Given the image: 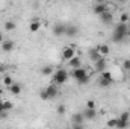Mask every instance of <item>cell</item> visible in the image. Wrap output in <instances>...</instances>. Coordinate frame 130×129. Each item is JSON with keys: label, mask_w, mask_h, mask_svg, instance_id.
Masks as SVG:
<instances>
[{"label": "cell", "mask_w": 130, "mask_h": 129, "mask_svg": "<svg viewBox=\"0 0 130 129\" xmlns=\"http://www.w3.org/2000/svg\"><path fill=\"white\" fill-rule=\"evenodd\" d=\"M127 35H129V24L127 23H118L117 28L113 29V33H112V41L113 43H123Z\"/></svg>", "instance_id": "6da1fadb"}, {"label": "cell", "mask_w": 130, "mask_h": 129, "mask_svg": "<svg viewBox=\"0 0 130 129\" xmlns=\"http://www.w3.org/2000/svg\"><path fill=\"white\" fill-rule=\"evenodd\" d=\"M73 78L80 84V85H85L89 82V74L85 68L82 67H77V68H73Z\"/></svg>", "instance_id": "7a4b0ae2"}, {"label": "cell", "mask_w": 130, "mask_h": 129, "mask_svg": "<svg viewBox=\"0 0 130 129\" xmlns=\"http://www.w3.org/2000/svg\"><path fill=\"white\" fill-rule=\"evenodd\" d=\"M52 78H53V84H56V85H64L65 82L68 81V73H67L65 68H58V70L52 74Z\"/></svg>", "instance_id": "3957f363"}, {"label": "cell", "mask_w": 130, "mask_h": 129, "mask_svg": "<svg viewBox=\"0 0 130 129\" xmlns=\"http://www.w3.org/2000/svg\"><path fill=\"white\" fill-rule=\"evenodd\" d=\"M73 56H76V49H74V46H70V47H65L64 50H62V59L64 61H70Z\"/></svg>", "instance_id": "277c9868"}, {"label": "cell", "mask_w": 130, "mask_h": 129, "mask_svg": "<svg viewBox=\"0 0 130 129\" xmlns=\"http://www.w3.org/2000/svg\"><path fill=\"white\" fill-rule=\"evenodd\" d=\"M65 31H67V24H64V23H58L53 26V35H56V36L65 35Z\"/></svg>", "instance_id": "5b68a950"}, {"label": "cell", "mask_w": 130, "mask_h": 129, "mask_svg": "<svg viewBox=\"0 0 130 129\" xmlns=\"http://www.w3.org/2000/svg\"><path fill=\"white\" fill-rule=\"evenodd\" d=\"M100 20H101V23H104V24H110L112 20H113V15H112L110 11H104L103 14H100Z\"/></svg>", "instance_id": "8992f818"}, {"label": "cell", "mask_w": 130, "mask_h": 129, "mask_svg": "<svg viewBox=\"0 0 130 129\" xmlns=\"http://www.w3.org/2000/svg\"><path fill=\"white\" fill-rule=\"evenodd\" d=\"M45 93H47L48 99H53V97H56V96H58V85H56V84H52V85H48V87L45 88Z\"/></svg>", "instance_id": "52a82bcc"}, {"label": "cell", "mask_w": 130, "mask_h": 129, "mask_svg": "<svg viewBox=\"0 0 130 129\" xmlns=\"http://www.w3.org/2000/svg\"><path fill=\"white\" fill-rule=\"evenodd\" d=\"M83 120H85L83 114H74V115H73V125H74L76 128H82V126H83Z\"/></svg>", "instance_id": "ba28073f"}, {"label": "cell", "mask_w": 130, "mask_h": 129, "mask_svg": "<svg viewBox=\"0 0 130 129\" xmlns=\"http://www.w3.org/2000/svg\"><path fill=\"white\" fill-rule=\"evenodd\" d=\"M83 117L86 120H94L97 117V112H95V108H86L85 112H83Z\"/></svg>", "instance_id": "9c48e42d"}, {"label": "cell", "mask_w": 130, "mask_h": 129, "mask_svg": "<svg viewBox=\"0 0 130 129\" xmlns=\"http://www.w3.org/2000/svg\"><path fill=\"white\" fill-rule=\"evenodd\" d=\"M106 65H107V64H106V59H104V56H101L100 59H97V61H95V70L101 73L103 70H106Z\"/></svg>", "instance_id": "30bf717a"}, {"label": "cell", "mask_w": 130, "mask_h": 129, "mask_svg": "<svg viewBox=\"0 0 130 129\" xmlns=\"http://www.w3.org/2000/svg\"><path fill=\"white\" fill-rule=\"evenodd\" d=\"M12 49H14V41H11V40L2 41V50L3 52H11Z\"/></svg>", "instance_id": "8fae6325"}, {"label": "cell", "mask_w": 130, "mask_h": 129, "mask_svg": "<svg viewBox=\"0 0 130 129\" xmlns=\"http://www.w3.org/2000/svg\"><path fill=\"white\" fill-rule=\"evenodd\" d=\"M68 65L71 67V68H77V67H82V62H80V58L76 55V56H73L70 61H68Z\"/></svg>", "instance_id": "7c38bea8"}, {"label": "cell", "mask_w": 130, "mask_h": 129, "mask_svg": "<svg viewBox=\"0 0 130 129\" xmlns=\"http://www.w3.org/2000/svg\"><path fill=\"white\" fill-rule=\"evenodd\" d=\"M39 29H41V21H39L38 18L32 20V23H30V26H29V31H30V32H38Z\"/></svg>", "instance_id": "4fadbf2b"}, {"label": "cell", "mask_w": 130, "mask_h": 129, "mask_svg": "<svg viewBox=\"0 0 130 129\" xmlns=\"http://www.w3.org/2000/svg\"><path fill=\"white\" fill-rule=\"evenodd\" d=\"M104 11H107V6H106L104 3H97V5L94 6V12H95L97 15H100V14H103Z\"/></svg>", "instance_id": "5bb4252c"}, {"label": "cell", "mask_w": 130, "mask_h": 129, "mask_svg": "<svg viewBox=\"0 0 130 129\" xmlns=\"http://www.w3.org/2000/svg\"><path fill=\"white\" fill-rule=\"evenodd\" d=\"M77 33H79V29L76 26H67V31H65L67 36H76Z\"/></svg>", "instance_id": "9a60e30c"}, {"label": "cell", "mask_w": 130, "mask_h": 129, "mask_svg": "<svg viewBox=\"0 0 130 129\" xmlns=\"http://www.w3.org/2000/svg\"><path fill=\"white\" fill-rule=\"evenodd\" d=\"M9 91H11L12 94L18 96V94L21 93V85H20V84H12V85H9Z\"/></svg>", "instance_id": "2e32d148"}, {"label": "cell", "mask_w": 130, "mask_h": 129, "mask_svg": "<svg viewBox=\"0 0 130 129\" xmlns=\"http://www.w3.org/2000/svg\"><path fill=\"white\" fill-rule=\"evenodd\" d=\"M101 56H103V55H101V53L98 52L97 49H91V50H89V58H91V59H92L94 62H95L97 59H100Z\"/></svg>", "instance_id": "e0dca14e"}, {"label": "cell", "mask_w": 130, "mask_h": 129, "mask_svg": "<svg viewBox=\"0 0 130 129\" xmlns=\"http://www.w3.org/2000/svg\"><path fill=\"white\" fill-rule=\"evenodd\" d=\"M112 84H113V81H107V79H104V78H100V79H98V85L103 87V88H107V87H110Z\"/></svg>", "instance_id": "ac0fdd59"}, {"label": "cell", "mask_w": 130, "mask_h": 129, "mask_svg": "<svg viewBox=\"0 0 130 129\" xmlns=\"http://www.w3.org/2000/svg\"><path fill=\"white\" fill-rule=\"evenodd\" d=\"M95 49H97V50L101 53V55H103V56H106V55L109 53V47H107L106 44H101V46H98V47H95Z\"/></svg>", "instance_id": "d6986e66"}, {"label": "cell", "mask_w": 130, "mask_h": 129, "mask_svg": "<svg viewBox=\"0 0 130 129\" xmlns=\"http://www.w3.org/2000/svg\"><path fill=\"white\" fill-rule=\"evenodd\" d=\"M41 71H42V74H44V76H50V74H53V68H52V67H48V65H47V67H44Z\"/></svg>", "instance_id": "ffe728a7"}, {"label": "cell", "mask_w": 130, "mask_h": 129, "mask_svg": "<svg viewBox=\"0 0 130 129\" xmlns=\"http://www.w3.org/2000/svg\"><path fill=\"white\" fill-rule=\"evenodd\" d=\"M130 20V15L127 12H124V14H121V17H120V23H129Z\"/></svg>", "instance_id": "44dd1931"}, {"label": "cell", "mask_w": 130, "mask_h": 129, "mask_svg": "<svg viewBox=\"0 0 130 129\" xmlns=\"http://www.w3.org/2000/svg\"><path fill=\"white\" fill-rule=\"evenodd\" d=\"M15 28H17V26H15V23H12V21H6V23H5V29H6V31H14Z\"/></svg>", "instance_id": "7402d4cb"}, {"label": "cell", "mask_w": 130, "mask_h": 129, "mask_svg": "<svg viewBox=\"0 0 130 129\" xmlns=\"http://www.w3.org/2000/svg\"><path fill=\"white\" fill-rule=\"evenodd\" d=\"M129 117H130V112H121L118 119L123 120V122H127V123H129Z\"/></svg>", "instance_id": "603a6c76"}, {"label": "cell", "mask_w": 130, "mask_h": 129, "mask_svg": "<svg viewBox=\"0 0 130 129\" xmlns=\"http://www.w3.org/2000/svg\"><path fill=\"white\" fill-rule=\"evenodd\" d=\"M3 84H5V85H8V87H9V85H12V84H14V82H12V78H11V76H8V74H6V76H3Z\"/></svg>", "instance_id": "cb8c5ba5"}, {"label": "cell", "mask_w": 130, "mask_h": 129, "mask_svg": "<svg viewBox=\"0 0 130 129\" xmlns=\"http://www.w3.org/2000/svg\"><path fill=\"white\" fill-rule=\"evenodd\" d=\"M3 105H5V109H6V111H11V109L14 108V103H12V102H9V100H5V102H3Z\"/></svg>", "instance_id": "d4e9b609"}, {"label": "cell", "mask_w": 130, "mask_h": 129, "mask_svg": "<svg viewBox=\"0 0 130 129\" xmlns=\"http://www.w3.org/2000/svg\"><path fill=\"white\" fill-rule=\"evenodd\" d=\"M117 122H118V117H117V119H110L106 125H107L109 128H117Z\"/></svg>", "instance_id": "484cf974"}, {"label": "cell", "mask_w": 130, "mask_h": 129, "mask_svg": "<svg viewBox=\"0 0 130 129\" xmlns=\"http://www.w3.org/2000/svg\"><path fill=\"white\" fill-rule=\"evenodd\" d=\"M127 126H129L127 122H123V120L118 119V122H117V128H127Z\"/></svg>", "instance_id": "4316f807"}, {"label": "cell", "mask_w": 130, "mask_h": 129, "mask_svg": "<svg viewBox=\"0 0 130 129\" xmlns=\"http://www.w3.org/2000/svg\"><path fill=\"white\" fill-rule=\"evenodd\" d=\"M56 111H58V114H59V115H62V114H65V111H67V108H65V105H59Z\"/></svg>", "instance_id": "83f0119b"}, {"label": "cell", "mask_w": 130, "mask_h": 129, "mask_svg": "<svg viewBox=\"0 0 130 129\" xmlns=\"http://www.w3.org/2000/svg\"><path fill=\"white\" fill-rule=\"evenodd\" d=\"M123 68H124V70H127V71L130 70V59H126V61L123 62Z\"/></svg>", "instance_id": "f1b7e54d"}, {"label": "cell", "mask_w": 130, "mask_h": 129, "mask_svg": "<svg viewBox=\"0 0 130 129\" xmlns=\"http://www.w3.org/2000/svg\"><path fill=\"white\" fill-rule=\"evenodd\" d=\"M86 108H95V102L94 100H88L86 102Z\"/></svg>", "instance_id": "f546056e"}, {"label": "cell", "mask_w": 130, "mask_h": 129, "mask_svg": "<svg viewBox=\"0 0 130 129\" xmlns=\"http://www.w3.org/2000/svg\"><path fill=\"white\" fill-rule=\"evenodd\" d=\"M39 96H41V99H44V100H48V96H47V93H45V90H42Z\"/></svg>", "instance_id": "4dcf8cb0"}, {"label": "cell", "mask_w": 130, "mask_h": 129, "mask_svg": "<svg viewBox=\"0 0 130 129\" xmlns=\"http://www.w3.org/2000/svg\"><path fill=\"white\" fill-rule=\"evenodd\" d=\"M3 111H6L5 109V105H3V102H0V112H3Z\"/></svg>", "instance_id": "1f68e13d"}, {"label": "cell", "mask_w": 130, "mask_h": 129, "mask_svg": "<svg viewBox=\"0 0 130 129\" xmlns=\"http://www.w3.org/2000/svg\"><path fill=\"white\" fill-rule=\"evenodd\" d=\"M5 68H6V67H5V65H0V71H2V73H3V71H5Z\"/></svg>", "instance_id": "d6a6232c"}, {"label": "cell", "mask_w": 130, "mask_h": 129, "mask_svg": "<svg viewBox=\"0 0 130 129\" xmlns=\"http://www.w3.org/2000/svg\"><path fill=\"white\" fill-rule=\"evenodd\" d=\"M97 3H104V0H95Z\"/></svg>", "instance_id": "836d02e7"}, {"label": "cell", "mask_w": 130, "mask_h": 129, "mask_svg": "<svg viewBox=\"0 0 130 129\" xmlns=\"http://www.w3.org/2000/svg\"><path fill=\"white\" fill-rule=\"evenodd\" d=\"M2 41H3V36H2V33H0V43H2Z\"/></svg>", "instance_id": "e575fe53"}, {"label": "cell", "mask_w": 130, "mask_h": 129, "mask_svg": "<svg viewBox=\"0 0 130 129\" xmlns=\"http://www.w3.org/2000/svg\"><path fill=\"white\" fill-rule=\"evenodd\" d=\"M129 35H130V24H129Z\"/></svg>", "instance_id": "d590c367"}, {"label": "cell", "mask_w": 130, "mask_h": 129, "mask_svg": "<svg viewBox=\"0 0 130 129\" xmlns=\"http://www.w3.org/2000/svg\"><path fill=\"white\" fill-rule=\"evenodd\" d=\"M129 76H130V70H129Z\"/></svg>", "instance_id": "8d00e7d4"}, {"label": "cell", "mask_w": 130, "mask_h": 129, "mask_svg": "<svg viewBox=\"0 0 130 129\" xmlns=\"http://www.w3.org/2000/svg\"><path fill=\"white\" fill-rule=\"evenodd\" d=\"M0 94H2V90H0Z\"/></svg>", "instance_id": "74e56055"}]
</instances>
